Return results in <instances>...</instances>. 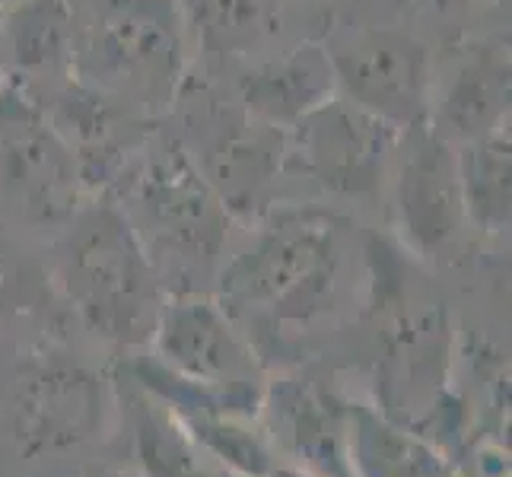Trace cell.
Returning <instances> with one entry per match:
<instances>
[{"label": "cell", "instance_id": "obj_10", "mask_svg": "<svg viewBox=\"0 0 512 477\" xmlns=\"http://www.w3.org/2000/svg\"><path fill=\"white\" fill-rule=\"evenodd\" d=\"M10 159V179L26 182L29 194H42V204H55L58 191L67 185V175L61 172V150L55 147V140L45 134H26L16 137L7 147Z\"/></svg>", "mask_w": 512, "mask_h": 477}, {"label": "cell", "instance_id": "obj_5", "mask_svg": "<svg viewBox=\"0 0 512 477\" xmlns=\"http://www.w3.org/2000/svg\"><path fill=\"white\" fill-rule=\"evenodd\" d=\"M344 80L366 105L408 115L420 93V51L404 39H373L344 64Z\"/></svg>", "mask_w": 512, "mask_h": 477}, {"label": "cell", "instance_id": "obj_1", "mask_svg": "<svg viewBox=\"0 0 512 477\" xmlns=\"http://www.w3.org/2000/svg\"><path fill=\"white\" fill-rule=\"evenodd\" d=\"M67 287L93 328L118 341H144L156 325V290L128 226L93 214L70 239Z\"/></svg>", "mask_w": 512, "mask_h": 477}, {"label": "cell", "instance_id": "obj_12", "mask_svg": "<svg viewBox=\"0 0 512 477\" xmlns=\"http://www.w3.org/2000/svg\"><path fill=\"white\" fill-rule=\"evenodd\" d=\"M268 477H303L299 471H287V468H277V471H271Z\"/></svg>", "mask_w": 512, "mask_h": 477}, {"label": "cell", "instance_id": "obj_6", "mask_svg": "<svg viewBox=\"0 0 512 477\" xmlns=\"http://www.w3.org/2000/svg\"><path fill=\"white\" fill-rule=\"evenodd\" d=\"M353 462L363 477H449L443 462L417 439L392 430L379 417L360 411L350 436Z\"/></svg>", "mask_w": 512, "mask_h": 477}, {"label": "cell", "instance_id": "obj_3", "mask_svg": "<svg viewBox=\"0 0 512 477\" xmlns=\"http://www.w3.org/2000/svg\"><path fill=\"white\" fill-rule=\"evenodd\" d=\"M328 242L312 233L274 236L258 252L233 264L223 290L239 306L271 309L274 315H303L331 277Z\"/></svg>", "mask_w": 512, "mask_h": 477}, {"label": "cell", "instance_id": "obj_2", "mask_svg": "<svg viewBox=\"0 0 512 477\" xmlns=\"http://www.w3.org/2000/svg\"><path fill=\"white\" fill-rule=\"evenodd\" d=\"M13 433L29 455L83 443L99 423L93 379L77 366H32L13 388Z\"/></svg>", "mask_w": 512, "mask_h": 477}, {"label": "cell", "instance_id": "obj_11", "mask_svg": "<svg viewBox=\"0 0 512 477\" xmlns=\"http://www.w3.org/2000/svg\"><path fill=\"white\" fill-rule=\"evenodd\" d=\"M191 430L198 436V443H204L210 452L223 462H229L236 471L249 474V477H268L271 468V458L264 452V446L252 433H245L242 427L220 417H210V414H194L191 417Z\"/></svg>", "mask_w": 512, "mask_h": 477}, {"label": "cell", "instance_id": "obj_7", "mask_svg": "<svg viewBox=\"0 0 512 477\" xmlns=\"http://www.w3.org/2000/svg\"><path fill=\"white\" fill-rule=\"evenodd\" d=\"M408 217L414 233L423 236V242H436L449 229L452 220V172L446 169V159L439 147L423 150L420 159L411 163L408 172Z\"/></svg>", "mask_w": 512, "mask_h": 477}, {"label": "cell", "instance_id": "obj_9", "mask_svg": "<svg viewBox=\"0 0 512 477\" xmlns=\"http://www.w3.org/2000/svg\"><path fill=\"white\" fill-rule=\"evenodd\" d=\"M137 452L147 477H210L175 423L147 408L137 414Z\"/></svg>", "mask_w": 512, "mask_h": 477}, {"label": "cell", "instance_id": "obj_4", "mask_svg": "<svg viewBox=\"0 0 512 477\" xmlns=\"http://www.w3.org/2000/svg\"><path fill=\"white\" fill-rule=\"evenodd\" d=\"M160 347L169 363L191 382L242 392L252 388V360L223 318L204 303H185L163 315Z\"/></svg>", "mask_w": 512, "mask_h": 477}, {"label": "cell", "instance_id": "obj_8", "mask_svg": "<svg viewBox=\"0 0 512 477\" xmlns=\"http://www.w3.org/2000/svg\"><path fill=\"white\" fill-rule=\"evenodd\" d=\"M287 420H290V436L296 452L312 468H319L325 477H347V458L341 452V427L328 414V408H322L315 398L299 392L290 401Z\"/></svg>", "mask_w": 512, "mask_h": 477}]
</instances>
